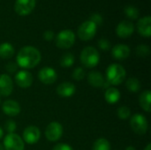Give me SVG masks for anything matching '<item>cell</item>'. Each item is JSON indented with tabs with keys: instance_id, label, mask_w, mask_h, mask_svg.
<instances>
[{
	"instance_id": "cell-29",
	"label": "cell",
	"mask_w": 151,
	"mask_h": 150,
	"mask_svg": "<svg viewBox=\"0 0 151 150\" xmlns=\"http://www.w3.org/2000/svg\"><path fill=\"white\" fill-rule=\"evenodd\" d=\"M72 77L73 80H77V81H80V80H82L85 77H86V72H85V70L82 68V67H76L73 73H72Z\"/></svg>"
},
{
	"instance_id": "cell-11",
	"label": "cell",
	"mask_w": 151,
	"mask_h": 150,
	"mask_svg": "<svg viewBox=\"0 0 151 150\" xmlns=\"http://www.w3.org/2000/svg\"><path fill=\"white\" fill-rule=\"evenodd\" d=\"M36 0H16L14 3V11L20 16L30 14L35 7Z\"/></svg>"
},
{
	"instance_id": "cell-28",
	"label": "cell",
	"mask_w": 151,
	"mask_h": 150,
	"mask_svg": "<svg viewBox=\"0 0 151 150\" xmlns=\"http://www.w3.org/2000/svg\"><path fill=\"white\" fill-rule=\"evenodd\" d=\"M135 53L139 57H146L150 54V49L146 44H140L136 47Z\"/></svg>"
},
{
	"instance_id": "cell-6",
	"label": "cell",
	"mask_w": 151,
	"mask_h": 150,
	"mask_svg": "<svg viewBox=\"0 0 151 150\" xmlns=\"http://www.w3.org/2000/svg\"><path fill=\"white\" fill-rule=\"evenodd\" d=\"M97 26L91 20L84 21L79 27L77 31L78 37L82 41H90L93 39L96 34Z\"/></svg>"
},
{
	"instance_id": "cell-38",
	"label": "cell",
	"mask_w": 151,
	"mask_h": 150,
	"mask_svg": "<svg viewBox=\"0 0 151 150\" xmlns=\"http://www.w3.org/2000/svg\"><path fill=\"white\" fill-rule=\"evenodd\" d=\"M144 150H151V144L150 143H149L147 146H146V148L144 149Z\"/></svg>"
},
{
	"instance_id": "cell-40",
	"label": "cell",
	"mask_w": 151,
	"mask_h": 150,
	"mask_svg": "<svg viewBox=\"0 0 151 150\" xmlns=\"http://www.w3.org/2000/svg\"><path fill=\"white\" fill-rule=\"evenodd\" d=\"M0 104H1V99H0Z\"/></svg>"
},
{
	"instance_id": "cell-34",
	"label": "cell",
	"mask_w": 151,
	"mask_h": 150,
	"mask_svg": "<svg viewBox=\"0 0 151 150\" xmlns=\"http://www.w3.org/2000/svg\"><path fill=\"white\" fill-rule=\"evenodd\" d=\"M52 150H73L71 146L65 143H58L53 147Z\"/></svg>"
},
{
	"instance_id": "cell-14",
	"label": "cell",
	"mask_w": 151,
	"mask_h": 150,
	"mask_svg": "<svg viewBox=\"0 0 151 150\" xmlns=\"http://www.w3.org/2000/svg\"><path fill=\"white\" fill-rule=\"evenodd\" d=\"M3 112L9 117H16L20 113V105L18 102L12 99L5 100L2 104Z\"/></svg>"
},
{
	"instance_id": "cell-37",
	"label": "cell",
	"mask_w": 151,
	"mask_h": 150,
	"mask_svg": "<svg viewBox=\"0 0 151 150\" xmlns=\"http://www.w3.org/2000/svg\"><path fill=\"white\" fill-rule=\"evenodd\" d=\"M3 136H4V130H3L2 127L0 126V140L3 138Z\"/></svg>"
},
{
	"instance_id": "cell-9",
	"label": "cell",
	"mask_w": 151,
	"mask_h": 150,
	"mask_svg": "<svg viewBox=\"0 0 151 150\" xmlns=\"http://www.w3.org/2000/svg\"><path fill=\"white\" fill-rule=\"evenodd\" d=\"M21 138L28 145L36 144L41 138V131L35 126H28L24 129Z\"/></svg>"
},
{
	"instance_id": "cell-2",
	"label": "cell",
	"mask_w": 151,
	"mask_h": 150,
	"mask_svg": "<svg viewBox=\"0 0 151 150\" xmlns=\"http://www.w3.org/2000/svg\"><path fill=\"white\" fill-rule=\"evenodd\" d=\"M105 76V80L110 85L118 86L125 80L127 77V71L121 65L113 63L107 67Z\"/></svg>"
},
{
	"instance_id": "cell-26",
	"label": "cell",
	"mask_w": 151,
	"mask_h": 150,
	"mask_svg": "<svg viewBox=\"0 0 151 150\" xmlns=\"http://www.w3.org/2000/svg\"><path fill=\"white\" fill-rule=\"evenodd\" d=\"M117 116L122 120H127L131 117V110L127 105H122L117 109Z\"/></svg>"
},
{
	"instance_id": "cell-21",
	"label": "cell",
	"mask_w": 151,
	"mask_h": 150,
	"mask_svg": "<svg viewBox=\"0 0 151 150\" xmlns=\"http://www.w3.org/2000/svg\"><path fill=\"white\" fill-rule=\"evenodd\" d=\"M139 103L142 109L150 113L151 111V91L150 90H145L143 91L140 97H139Z\"/></svg>"
},
{
	"instance_id": "cell-7",
	"label": "cell",
	"mask_w": 151,
	"mask_h": 150,
	"mask_svg": "<svg viewBox=\"0 0 151 150\" xmlns=\"http://www.w3.org/2000/svg\"><path fill=\"white\" fill-rule=\"evenodd\" d=\"M3 147L4 150H24L25 142L19 134L8 133L4 138Z\"/></svg>"
},
{
	"instance_id": "cell-36",
	"label": "cell",
	"mask_w": 151,
	"mask_h": 150,
	"mask_svg": "<svg viewBox=\"0 0 151 150\" xmlns=\"http://www.w3.org/2000/svg\"><path fill=\"white\" fill-rule=\"evenodd\" d=\"M126 150H136V149L134 146H128V147H127Z\"/></svg>"
},
{
	"instance_id": "cell-16",
	"label": "cell",
	"mask_w": 151,
	"mask_h": 150,
	"mask_svg": "<svg viewBox=\"0 0 151 150\" xmlns=\"http://www.w3.org/2000/svg\"><path fill=\"white\" fill-rule=\"evenodd\" d=\"M130 53H131L130 48L123 43L117 44L111 49V56L113 57L114 59L119 61L127 59L130 56Z\"/></svg>"
},
{
	"instance_id": "cell-25",
	"label": "cell",
	"mask_w": 151,
	"mask_h": 150,
	"mask_svg": "<svg viewBox=\"0 0 151 150\" xmlns=\"http://www.w3.org/2000/svg\"><path fill=\"white\" fill-rule=\"evenodd\" d=\"M111 143L104 138L97 139L92 147V150H111Z\"/></svg>"
},
{
	"instance_id": "cell-22",
	"label": "cell",
	"mask_w": 151,
	"mask_h": 150,
	"mask_svg": "<svg viewBox=\"0 0 151 150\" xmlns=\"http://www.w3.org/2000/svg\"><path fill=\"white\" fill-rule=\"evenodd\" d=\"M15 50L10 42H3L0 44V57L3 59H10L13 57Z\"/></svg>"
},
{
	"instance_id": "cell-39",
	"label": "cell",
	"mask_w": 151,
	"mask_h": 150,
	"mask_svg": "<svg viewBox=\"0 0 151 150\" xmlns=\"http://www.w3.org/2000/svg\"><path fill=\"white\" fill-rule=\"evenodd\" d=\"M0 150H4V147H3L2 144H0Z\"/></svg>"
},
{
	"instance_id": "cell-18",
	"label": "cell",
	"mask_w": 151,
	"mask_h": 150,
	"mask_svg": "<svg viewBox=\"0 0 151 150\" xmlns=\"http://www.w3.org/2000/svg\"><path fill=\"white\" fill-rule=\"evenodd\" d=\"M57 94L61 97H71L76 92L75 85L72 82L65 81L60 83L56 88Z\"/></svg>"
},
{
	"instance_id": "cell-35",
	"label": "cell",
	"mask_w": 151,
	"mask_h": 150,
	"mask_svg": "<svg viewBox=\"0 0 151 150\" xmlns=\"http://www.w3.org/2000/svg\"><path fill=\"white\" fill-rule=\"evenodd\" d=\"M42 37H43V39H44L45 41L50 42V41H51V40L54 39L55 34H54V32H53V31H51V30H47V31H45V32L43 33Z\"/></svg>"
},
{
	"instance_id": "cell-1",
	"label": "cell",
	"mask_w": 151,
	"mask_h": 150,
	"mask_svg": "<svg viewBox=\"0 0 151 150\" xmlns=\"http://www.w3.org/2000/svg\"><path fill=\"white\" fill-rule=\"evenodd\" d=\"M42 60V55L38 49L33 46H25L21 48L16 57V63L19 67L24 70L33 69L37 66Z\"/></svg>"
},
{
	"instance_id": "cell-17",
	"label": "cell",
	"mask_w": 151,
	"mask_h": 150,
	"mask_svg": "<svg viewBox=\"0 0 151 150\" xmlns=\"http://www.w3.org/2000/svg\"><path fill=\"white\" fill-rule=\"evenodd\" d=\"M138 33L143 37H150L151 35V17L145 16L139 19L137 22Z\"/></svg>"
},
{
	"instance_id": "cell-32",
	"label": "cell",
	"mask_w": 151,
	"mask_h": 150,
	"mask_svg": "<svg viewBox=\"0 0 151 150\" xmlns=\"http://www.w3.org/2000/svg\"><path fill=\"white\" fill-rule=\"evenodd\" d=\"M18 65L15 62H9L5 65V70L9 73H14L18 72Z\"/></svg>"
},
{
	"instance_id": "cell-31",
	"label": "cell",
	"mask_w": 151,
	"mask_h": 150,
	"mask_svg": "<svg viewBox=\"0 0 151 150\" xmlns=\"http://www.w3.org/2000/svg\"><path fill=\"white\" fill-rule=\"evenodd\" d=\"M98 47L104 51H108L111 49V42L105 38H102L98 41Z\"/></svg>"
},
{
	"instance_id": "cell-23",
	"label": "cell",
	"mask_w": 151,
	"mask_h": 150,
	"mask_svg": "<svg viewBox=\"0 0 151 150\" xmlns=\"http://www.w3.org/2000/svg\"><path fill=\"white\" fill-rule=\"evenodd\" d=\"M126 87L127 90L131 93H137L141 90L142 88V84L141 81L135 78V77H130L127 79L126 82Z\"/></svg>"
},
{
	"instance_id": "cell-24",
	"label": "cell",
	"mask_w": 151,
	"mask_h": 150,
	"mask_svg": "<svg viewBox=\"0 0 151 150\" xmlns=\"http://www.w3.org/2000/svg\"><path fill=\"white\" fill-rule=\"evenodd\" d=\"M74 61H75L74 55L72 54L71 52H66L61 57L59 60V64L64 68H69L74 64Z\"/></svg>"
},
{
	"instance_id": "cell-30",
	"label": "cell",
	"mask_w": 151,
	"mask_h": 150,
	"mask_svg": "<svg viewBox=\"0 0 151 150\" xmlns=\"http://www.w3.org/2000/svg\"><path fill=\"white\" fill-rule=\"evenodd\" d=\"M16 128H17V125L15 121L12 119H8L4 123V129L8 133H13L16 131Z\"/></svg>"
},
{
	"instance_id": "cell-27",
	"label": "cell",
	"mask_w": 151,
	"mask_h": 150,
	"mask_svg": "<svg viewBox=\"0 0 151 150\" xmlns=\"http://www.w3.org/2000/svg\"><path fill=\"white\" fill-rule=\"evenodd\" d=\"M124 11H125V14L127 15V17L131 19H137L140 15L139 10L136 7L132 6V5L126 6L124 9Z\"/></svg>"
},
{
	"instance_id": "cell-12",
	"label": "cell",
	"mask_w": 151,
	"mask_h": 150,
	"mask_svg": "<svg viewBox=\"0 0 151 150\" xmlns=\"http://www.w3.org/2000/svg\"><path fill=\"white\" fill-rule=\"evenodd\" d=\"M37 76L39 80L44 85H51L58 80V73L56 70L49 66L42 67L39 71Z\"/></svg>"
},
{
	"instance_id": "cell-13",
	"label": "cell",
	"mask_w": 151,
	"mask_h": 150,
	"mask_svg": "<svg viewBox=\"0 0 151 150\" xmlns=\"http://www.w3.org/2000/svg\"><path fill=\"white\" fill-rule=\"evenodd\" d=\"M134 32V26L130 20L120 21L116 27V34L119 37L126 39L130 37Z\"/></svg>"
},
{
	"instance_id": "cell-19",
	"label": "cell",
	"mask_w": 151,
	"mask_h": 150,
	"mask_svg": "<svg viewBox=\"0 0 151 150\" xmlns=\"http://www.w3.org/2000/svg\"><path fill=\"white\" fill-rule=\"evenodd\" d=\"M88 82L91 87L96 88H100L104 87L105 79L99 71H91L88 74Z\"/></svg>"
},
{
	"instance_id": "cell-10",
	"label": "cell",
	"mask_w": 151,
	"mask_h": 150,
	"mask_svg": "<svg viewBox=\"0 0 151 150\" xmlns=\"http://www.w3.org/2000/svg\"><path fill=\"white\" fill-rule=\"evenodd\" d=\"M33 75L27 70L18 71L14 75V81L20 88H28L33 84Z\"/></svg>"
},
{
	"instance_id": "cell-5",
	"label": "cell",
	"mask_w": 151,
	"mask_h": 150,
	"mask_svg": "<svg viewBox=\"0 0 151 150\" xmlns=\"http://www.w3.org/2000/svg\"><path fill=\"white\" fill-rule=\"evenodd\" d=\"M129 124L132 130L138 135H144L148 132L149 123L146 117L142 113H136L131 116Z\"/></svg>"
},
{
	"instance_id": "cell-8",
	"label": "cell",
	"mask_w": 151,
	"mask_h": 150,
	"mask_svg": "<svg viewBox=\"0 0 151 150\" xmlns=\"http://www.w3.org/2000/svg\"><path fill=\"white\" fill-rule=\"evenodd\" d=\"M63 133H64V129L62 125L57 121L50 122L46 126L44 132L46 139L51 142H56L59 141L63 135Z\"/></svg>"
},
{
	"instance_id": "cell-3",
	"label": "cell",
	"mask_w": 151,
	"mask_h": 150,
	"mask_svg": "<svg viewBox=\"0 0 151 150\" xmlns=\"http://www.w3.org/2000/svg\"><path fill=\"white\" fill-rule=\"evenodd\" d=\"M80 60L84 67L92 69L99 64L100 54L95 47L88 46L81 50L80 55Z\"/></svg>"
},
{
	"instance_id": "cell-33",
	"label": "cell",
	"mask_w": 151,
	"mask_h": 150,
	"mask_svg": "<svg viewBox=\"0 0 151 150\" xmlns=\"http://www.w3.org/2000/svg\"><path fill=\"white\" fill-rule=\"evenodd\" d=\"M89 20L94 22L96 26H99V25H101L103 23V17L98 13H94V14L91 15Z\"/></svg>"
},
{
	"instance_id": "cell-20",
	"label": "cell",
	"mask_w": 151,
	"mask_h": 150,
	"mask_svg": "<svg viewBox=\"0 0 151 150\" xmlns=\"http://www.w3.org/2000/svg\"><path fill=\"white\" fill-rule=\"evenodd\" d=\"M121 97L120 92L118 88L114 87H110L105 90L104 93V99L106 103L109 104H115L117 103Z\"/></svg>"
},
{
	"instance_id": "cell-15",
	"label": "cell",
	"mask_w": 151,
	"mask_h": 150,
	"mask_svg": "<svg viewBox=\"0 0 151 150\" xmlns=\"http://www.w3.org/2000/svg\"><path fill=\"white\" fill-rule=\"evenodd\" d=\"M13 90V81L10 75L3 73L0 75V95L9 96Z\"/></svg>"
},
{
	"instance_id": "cell-4",
	"label": "cell",
	"mask_w": 151,
	"mask_h": 150,
	"mask_svg": "<svg viewBox=\"0 0 151 150\" xmlns=\"http://www.w3.org/2000/svg\"><path fill=\"white\" fill-rule=\"evenodd\" d=\"M75 34L70 29H64L56 35V45L62 50L70 49L75 42Z\"/></svg>"
}]
</instances>
